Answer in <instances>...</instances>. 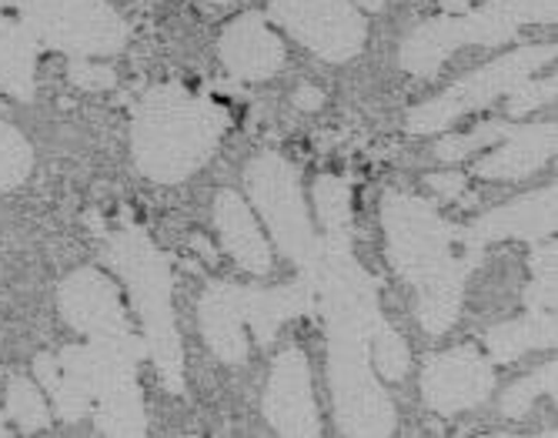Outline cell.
Listing matches in <instances>:
<instances>
[{"label": "cell", "mask_w": 558, "mask_h": 438, "mask_svg": "<svg viewBox=\"0 0 558 438\" xmlns=\"http://www.w3.org/2000/svg\"><path fill=\"white\" fill-rule=\"evenodd\" d=\"M445 14H462V11H472V0H441Z\"/></svg>", "instance_id": "31"}, {"label": "cell", "mask_w": 558, "mask_h": 438, "mask_svg": "<svg viewBox=\"0 0 558 438\" xmlns=\"http://www.w3.org/2000/svg\"><path fill=\"white\" fill-rule=\"evenodd\" d=\"M147 342L134 331L114 338H87V345L40 355L34 372L64 422L94 418L100 435H147L137 365Z\"/></svg>", "instance_id": "2"}, {"label": "cell", "mask_w": 558, "mask_h": 438, "mask_svg": "<svg viewBox=\"0 0 558 438\" xmlns=\"http://www.w3.org/2000/svg\"><path fill=\"white\" fill-rule=\"evenodd\" d=\"M312 281L328 328V381L338 428L368 438L391 435L398 415L372 365V342L388 321L378 312L375 278L351 255V224L322 228Z\"/></svg>", "instance_id": "1"}, {"label": "cell", "mask_w": 558, "mask_h": 438, "mask_svg": "<svg viewBox=\"0 0 558 438\" xmlns=\"http://www.w3.org/2000/svg\"><path fill=\"white\" fill-rule=\"evenodd\" d=\"M555 338H558L555 312H532L529 318L501 321V325L488 328L485 349H488L492 362L509 365V362L522 358L525 352L555 349Z\"/></svg>", "instance_id": "19"}, {"label": "cell", "mask_w": 558, "mask_h": 438, "mask_svg": "<svg viewBox=\"0 0 558 438\" xmlns=\"http://www.w3.org/2000/svg\"><path fill=\"white\" fill-rule=\"evenodd\" d=\"M24 31L37 47L71 58H108L118 54L131 37L128 21L108 0H11Z\"/></svg>", "instance_id": "8"}, {"label": "cell", "mask_w": 558, "mask_h": 438, "mask_svg": "<svg viewBox=\"0 0 558 438\" xmlns=\"http://www.w3.org/2000/svg\"><path fill=\"white\" fill-rule=\"evenodd\" d=\"M548 61H555V47L551 44H532V47H519V51L478 68L475 74L462 77L459 84H451L448 90H441L438 97H432V101L415 108L409 114V134L445 131L462 114L482 111L492 101H498V97H505L512 87L529 81L535 71H542Z\"/></svg>", "instance_id": "10"}, {"label": "cell", "mask_w": 558, "mask_h": 438, "mask_svg": "<svg viewBox=\"0 0 558 438\" xmlns=\"http://www.w3.org/2000/svg\"><path fill=\"white\" fill-rule=\"evenodd\" d=\"M37 40L24 31V24L0 17V84L17 101L34 97V74H37Z\"/></svg>", "instance_id": "20"}, {"label": "cell", "mask_w": 558, "mask_h": 438, "mask_svg": "<svg viewBox=\"0 0 558 438\" xmlns=\"http://www.w3.org/2000/svg\"><path fill=\"white\" fill-rule=\"evenodd\" d=\"M244 184L258 215L271 228V238L278 241L281 255L308 275L322 252V234L315 231L308 205H304L298 171L281 155H262L247 165Z\"/></svg>", "instance_id": "9"}, {"label": "cell", "mask_w": 558, "mask_h": 438, "mask_svg": "<svg viewBox=\"0 0 558 438\" xmlns=\"http://www.w3.org/2000/svg\"><path fill=\"white\" fill-rule=\"evenodd\" d=\"M215 224H218L225 252L238 261V268H244L251 275L271 271V248H268V241H265L255 215H251V208L244 205L241 194H234V191L218 194Z\"/></svg>", "instance_id": "18"}, {"label": "cell", "mask_w": 558, "mask_h": 438, "mask_svg": "<svg viewBox=\"0 0 558 438\" xmlns=\"http://www.w3.org/2000/svg\"><path fill=\"white\" fill-rule=\"evenodd\" d=\"M105 261L124 278L131 302L144 325L147 355L155 358L158 375L171 392H184V352L181 334L171 308L174 295V271L161 248L150 241L137 224L124 221L114 234H108Z\"/></svg>", "instance_id": "5"}, {"label": "cell", "mask_w": 558, "mask_h": 438, "mask_svg": "<svg viewBox=\"0 0 558 438\" xmlns=\"http://www.w3.org/2000/svg\"><path fill=\"white\" fill-rule=\"evenodd\" d=\"M71 81L77 87H87V90H108L118 84V74L105 64L97 61H87V58H74L71 61Z\"/></svg>", "instance_id": "28"}, {"label": "cell", "mask_w": 558, "mask_h": 438, "mask_svg": "<svg viewBox=\"0 0 558 438\" xmlns=\"http://www.w3.org/2000/svg\"><path fill=\"white\" fill-rule=\"evenodd\" d=\"M315 198V211L322 228H338V224H351V191L344 178L335 174H322L312 187Z\"/></svg>", "instance_id": "26"}, {"label": "cell", "mask_w": 558, "mask_h": 438, "mask_svg": "<svg viewBox=\"0 0 558 438\" xmlns=\"http://www.w3.org/2000/svg\"><path fill=\"white\" fill-rule=\"evenodd\" d=\"M512 131H515L512 124L495 121V124H482V127H475V131H469V134H445V137L438 141L435 155H438V161H465L469 155L488 148V144H501Z\"/></svg>", "instance_id": "25"}, {"label": "cell", "mask_w": 558, "mask_h": 438, "mask_svg": "<svg viewBox=\"0 0 558 438\" xmlns=\"http://www.w3.org/2000/svg\"><path fill=\"white\" fill-rule=\"evenodd\" d=\"M271 17L312 54L344 64L365 51L368 24L354 0H271Z\"/></svg>", "instance_id": "11"}, {"label": "cell", "mask_w": 558, "mask_h": 438, "mask_svg": "<svg viewBox=\"0 0 558 438\" xmlns=\"http://www.w3.org/2000/svg\"><path fill=\"white\" fill-rule=\"evenodd\" d=\"M218 54L231 77L268 81L284 68V40L268 27L262 14H241L218 40Z\"/></svg>", "instance_id": "16"}, {"label": "cell", "mask_w": 558, "mask_h": 438, "mask_svg": "<svg viewBox=\"0 0 558 438\" xmlns=\"http://www.w3.org/2000/svg\"><path fill=\"white\" fill-rule=\"evenodd\" d=\"M555 0H488L475 11L445 14L425 21L401 40V68L415 77H435L459 47H501L519 37L525 24H555Z\"/></svg>", "instance_id": "7"}, {"label": "cell", "mask_w": 558, "mask_h": 438, "mask_svg": "<svg viewBox=\"0 0 558 438\" xmlns=\"http://www.w3.org/2000/svg\"><path fill=\"white\" fill-rule=\"evenodd\" d=\"M555 134H558L555 124L515 127L501 141V148L495 155H488L485 161L475 165V174L488 178V181H522V178L535 174L545 161H551V155L558 148Z\"/></svg>", "instance_id": "17"}, {"label": "cell", "mask_w": 558, "mask_h": 438, "mask_svg": "<svg viewBox=\"0 0 558 438\" xmlns=\"http://www.w3.org/2000/svg\"><path fill=\"white\" fill-rule=\"evenodd\" d=\"M58 305L64 321L84 338H114L131 331L118 284L97 268L71 271L61 281Z\"/></svg>", "instance_id": "14"}, {"label": "cell", "mask_w": 558, "mask_h": 438, "mask_svg": "<svg viewBox=\"0 0 558 438\" xmlns=\"http://www.w3.org/2000/svg\"><path fill=\"white\" fill-rule=\"evenodd\" d=\"M8 415L17 422L21 431H40L50 425L47 399H44L40 388L27 378H14L8 385Z\"/></svg>", "instance_id": "24"}, {"label": "cell", "mask_w": 558, "mask_h": 438, "mask_svg": "<svg viewBox=\"0 0 558 438\" xmlns=\"http://www.w3.org/2000/svg\"><path fill=\"white\" fill-rule=\"evenodd\" d=\"M0 4H4V8H11V0H0Z\"/></svg>", "instance_id": "34"}, {"label": "cell", "mask_w": 558, "mask_h": 438, "mask_svg": "<svg viewBox=\"0 0 558 438\" xmlns=\"http://www.w3.org/2000/svg\"><path fill=\"white\" fill-rule=\"evenodd\" d=\"M532 284L525 288L529 312H555V241H535V252L529 258Z\"/></svg>", "instance_id": "23"}, {"label": "cell", "mask_w": 558, "mask_h": 438, "mask_svg": "<svg viewBox=\"0 0 558 438\" xmlns=\"http://www.w3.org/2000/svg\"><path fill=\"white\" fill-rule=\"evenodd\" d=\"M555 208H558V191L538 187L525 198H515L509 205H501L488 215H482L472 228H462V248L475 261H482V252L495 241H542L555 234Z\"/></svg>", "instance_id": "15"}, {"label": "cell", "mask_w": 558, "mask_h": 438, "mask_svg": "<svg viewBox=\"0 0 558 438\" xmlns=\"http://www.w3.org/2000/svg\"><path fill=\"white\" fill-rule=\"evenodd\" d=\"M391 268L418 291L415 315L428 334H445L462 312L465 278L478 268L462 248V228L418 194L388 191L381 202Z\"/></svg>", "instance_id": "3"}, {"label": "cell", "mask_w": 558, "mask_h": 438, "mask_svg": "<svg viewBox=\"0 0 558 438\" xmlns=\"http://www.w3.org/2000/svg\"><path fill=\"white\" fill-rule=\"evenodd\" d=\"M495 388L492 362L475 349L432 355L422 368V399L438 415H459L482 405Z\"/></svg>", "instance_id": "12"}, {"label": "cell", "mask_w": 558, "mask_h": 438, "mask_svg": "<svg viewBox=\"0 0 558 438\" xmlns=\"http://www.w3.org/2000/svg\"><path fill=\"white\" fill-rule=\"evenodd\" d=\"M228 127V108L184 90L181 84H158L134 111V165L158 184H181L211 161Z\"/></svg>", "instance_id": "4"}, {"label": "cell", "mask_w": 558, "mask_h": 438, "mask_svg": "<svg viewBox=\"0 0 558 438\" xmlns=\"http://www.w3.org/2000/svg\"><path fill=\"white\" fill-rule=\"evenodd\" d=\"M0 435H8V428H4V415H0Z\"/></svg>", "instance_id": "33"}, {"label": "cell", "mask_w": 558, "mask_h": 438, "mask_svg": "<svg viewBox=\"0 0 558 438\" xmlns=\"http://www.w3.org/2000/svg\"><path fill=\"white\" fill-rule=\"evenodd\" d=\"M425 184L435 187V194H441L445 202H454L465 191V178L462 174H428Z\"/></svg>", "instance_id": "29"}, {"label": "cell", "mask_w": 558, "mask_h": 438, "mask_svg": "<svg viewBox=\"0 0 558 438\" xmlns=\"http://www.w3.org/2000/svg\"><path fill=\"white\" fill-rule=\"evenodd\" d=\"M31 165H34V151L24 141V134L14 124L0 121V191L24 184L31 174Z\"/></svg>", "instance_id": "22"}, {"label": "cell", "mask_w": 558, "mask_h": 438, "mask_svg": "<svg viewBox=\"0 0 558 438\" xmlns=\"http://www.w3.org/2000/svg\"><path fill=\"white\" fill-rule=\"evenodd\" d=\"M385 0H354V8L359 11H381Z\"/></svg>", "instance_id": "32"}, {"label": "cell", "mask_w": 558, "mask_h": 438, "mask_svg": "<svg viewBox=\"0 0 558 438\" xmlns=\"http://www.w3.org/2000/svg\"><path fill=\"white\" fill-rule=\"evenodd\" d=\"M322 101H325V94L312 84L294 90V108H301V111H315V108H322Z\"/></svg>", "instance_id": "30"}, {"label": "cell", "mask_w": 558, "mask_h": 438, "mask_svg": "<svg viewBox=\"0 0 558 438\" xmlns=\"http://www.w3.org/2000/svg\"><path fill=\"white\" fill-rule=\"evenodd\" d=\"M558 365L555 362H548V365H542L538 372H532V375H525V378H519L509 392L501 396V415L505 418H522L532 405H535V399L538 396H551L555 399V392H558Z\"/></svg>", "instance_id": "21"}, {"label": "cell", "mask_w": 558, "mask_h": 438, "mask_svg": "<svg viewBox=\"0 0 558 438\" xmlns=\"http://www.w3.org/2000/svg\"><path fill=\"white\" fill-rule=\"evenodd\" d=\"M555 94H558L555 81H532L529 77V81H522L519 87H512L509 94H505V111H509L512 118H522L529 111H538V108L551 105Z\"/></svg>", "instance_id": "27"}, {"label": "cell", "mask_w": 558, "mask_h": 438, "mask_svg": "<svg viewBox=\"0 0 558 438\" xmlns=\"http://www.w3.org/2000/svg\"><path fill=\"white\" fill-rule=\"evenodd\" d=\"M315 308H318L315 281L308 275H301L291 284L271 288V291L215 281L205 295H201L197 321H201L205 342L225 365H244L247 362L244 328L255 331L258 345H271L284 321L298 315H312Z\"/></svg>", "instance_id": "6"}, {"label": "cell", "mask_w": 558, "mask_h": 438, "mask_svg": "<svg viewBox=\"0 0 558 438\" xmlns=\"http://www.w3.org/2000/svg\"><path fill=\"white\" fill-rule=\"evenodd\" d=\"M265 418L278 435L315 438L322 435V418L315 405L312 368L301 349H284L275 358L271 381L265 392Z\"/></svg>", "instance_id": "13"}]
</instances>
